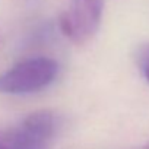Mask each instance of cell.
Segmentation results:
<instances>
[{"mask_svg": "<svg viewBox=\"0 0 149 149\" xmlns=\"http://www.w3.org/2000/svg\"><path fill=\"white\" fill-rule=\"evenodd\" d=\"M143 73H145V78H146L148 82H149V56H148L146 60H145V64H143Z\"/></svg>", "mask_w": 149, "mask_h": 149, "instance_id": "obj_4", "label": "cell"}, {"mask_svg": "<svg viewBox=\"0 0 149 149\" xmlns=\"http://www.w3.org/2000/svg\"><path fill=\"white\" fill-rule=\"evenodd\" d=\"M105 0H70L67 10L60 16L63 35L74 44H86L97 34Z\"/></svg>", "mask_w": 149, "mask_h": 149, "instance_id": "obj_3", "label": "cell"}, {"mask_svg": "<svg viewBox=\"0 0 149 149\" xmlns=\"http://www.w3.org/2000/svg\"><path fill=\"white\" fill-rule=\"evenodd\" d=\"M57 129L51 111H35L19 124L2 132L8 149H48Z\"/></svg>", "mask_w": 149, "mask_h": 149, "instance_id": "obj_2", "label": "cell"}, {"mask_svg": "<svg viewBox=\"0 0 149 149\" xmlns=\"http://www.w3.org/2000/svg\"><path fill=\"white\" fill-rule=\"evenodd\" d=\"M145 149H149V143H148V145H146V148H145Z\"/></svg>", "mask_w": 149, "mask_h": 149, "instance_id": "obj_6", "label": "cell"}, {"mask_svg": "<svg viewBox=\"0 0 149 149\" xmlns=\"http://www.w3.org/2000/svg\"><path fill=\"white\" fill-rule=\"evenodd\" d=\"M58 64L50 57L25 58L0 74V94L25 95L47 88L57 76Z\"/></svg>", "mask_w": 149, "mask_h": 149, "instance_id": "obj_1", "label": "cell"}, {"mask_svg": "<svg viewBox=\"0 0 149 149\" xmlns=\"http://www.w3.org/2000/svg\"><path fill=\"white\" fill-rule=\"evenodd\" d=\"M0 149H8L6 148V143H5V139H3V133L0 132Z\"/></svg>", "mask_w": 149, "mask_h": 149, "instance_id": "obj_5", "label": "cell"}]
</instances>
